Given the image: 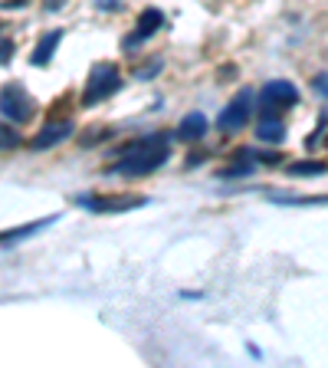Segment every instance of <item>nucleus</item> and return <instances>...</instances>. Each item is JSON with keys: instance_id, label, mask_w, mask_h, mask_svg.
Here are the masks:
<instances>
[{"instance_id": "nucleus-1", "label": "nucleus", "mask_w": 328, "mask_h": 368, "mask_svg": "<svg viewBox=\"0 0 328 368\" xmlns=\"http://www.w3.org/2000/svg\"><path fill=\"white\" fill-rule=\"evenodd\" d=\"M119 164L112 168L115 174H125V178H144V174L158 171L164 162H167V135H158V132H151V135H144V139L131 141V145H125V148H119Z\"/></svg>"}, {"instance_id": "nucleus-2", "label": "nucleus", "mask_w": 328, "mask_h": 368, "mask_svg": "<svg viewBox=\"0 0 328 368\" xmlns=\"http://www.w3.org/2000/svg\"><path fill=\"white\" fill-rule=\"evenodd\" d=\"M121 89V73L115 63H96L89 69V83L82 89V99H79V106L82 108H92L98 102H105L112 99L115 92Z\"/></svg>"}, {"instance_id": "nucleus-3", "label": "nucleus", "mask_w": 328, "mask_h": 368, "mask_svg": "<svg viewBox=\"0 0 328 368\" xmlns=\"http://www.w3.org/2000/svg\"><path fill=\"white\" fill-rule=\"evenodd\" d=\"M0 115L7 122H13V125H23V122H30L36 115V102L27 92V86L7 83V86L0 89Z\"/></svg>"}, {"instance_id": "nucleus-4", "label": "nucleus", "mask_w": 328, "mask_h": 368, "mask_svg": "<svg viewBox=\"0 0 328 368\" xmlns=\"http://www.w3.org/2000/svg\"><path fill=\"white\" fill-rule=\"evenodd\" d=\"M299 106V89L289 79H269L260 92V108L262 115H283L289 108Z\"/></svg>"}, {"instance_id": "nucleus-5", "label": "nucleus", "mask_w": 328, "mask_h": 368, "mask_svg": "<svg viewBox=\"0 0 328 368\" xmlns=\"http://www.w3.org/2000/svg\"><path fill=\"white\" fill-rule=\"evenodd\" d=\"M151 201L148 194H79L76 204L89 207L92 214H121V211H135Z\"/></svg>"}, {"instance_id": "nucleus-6", "label": "nucleus", "mask_w": 328, "mask_h": 368, "mask_svg": "<svg viewBox=\"0 0 328 368\" xmlns=\"http://www.w3.org/2000/svg\"><path fill=\"white\" fill-rule=\"evenodd\" d=\"M253 99H256V92H253V89H240V96H237L227 108H223V112H220L217 129L223 132V135L246 129V122H250V115H253Z\"/></svg>"}, {"instance_id": "nucleus-7", "label": "nucleus", "mask_w": 328, "mask_h": 368, "mask_svg": "<svg viewBox=\"0 0 328 368\" xmlns=\"http://www.w3.org/2000/svg\"><path fill=\"white\" fill-rule=\"evenodd\" d=\"M69 135H73V119H50L43 129H40L30 141H27V145H30L33 152H46V148L63 145Z\"/></svg>"}, {"instance_id": "nucleus-8", "label": "nucleus", "mask_w": 328, "mask_h": 368, "mask_svg": "<svg viewBox=\"0 0 328 368\" xmlns=\"http://www.w3.org/2000/svg\"><path fill=\"white\" fill-rule=\"evenodd\" d=\"M210 122L204 112H191V115H184L181 119V125H177V139L181 141H200L204 135H207Z\"/></svg>"}, {"instance_id": "nucleus-9", "label": "nucleus", "mask_w": 328, "mask_h": 368, "mask_svg": "<svg viewBox=\"0 0 328 368\" xmlns=\"http://www.w3.org/2000/svg\"><path fill=\"white\" fill-rule=\"evenodd\" d=\"M63 43V30L56 27V30H46L43 36H40V43H36V50H33V66H46L50 59L56 56V46Z\"/></svg>"}, {"instance_id": "nucleus-10", "label": "nucleus", "mask_w": 328, "mask_h": 368, "mask_svg": "<svg viewBox=\"0 0 328 368\" xmlns=\"http://www.w3.org/2000/svg\"><path fill=\"white\" fill-rule=\"evenodd\" d=\"M56 217H43V220H33V224H23V227H13L7 234H0V247H10V243H20V240L33 237V234H40V230L53 227Z\"/></svg>"}, {"instance_id": "nucleus-11", "label": "nucleus", "mask_w": 328, "mask_h": 368, "mask_svg": "<svg viewBox=\"0 0 328 368\" xmlns=\"http://www.w3.org/2000/svg\"><path fill=\"white\" fill-rule=\"evenodd\" d=\"M161 27H164V13L158 10V7H144V10L138 13V23H135V36H138V40H151Z\"/></svg>"}, {"instance_id": "nucleus-12", "label": "nucleus", "mask_w": 328, "mask_h": 368, "mask_svg": "<svg viewBox=\"0 0 328 368\" xmlns=\"http://www.w3.org/2000/svg\"><path fill=\"white\" fill-rule=\"evenodd\" d=\"M256 139H260V141H269V145H279V141H285L283 115H262L260 125H256Z\"/></svg>"}, {"instance_id": "nucleus-13", "label": "nucleus", "mask_w": 328, "mask_h": 368, "mask_svg": "<svg viewBox=\"0 0 328 368\" xmlns=\"http://www.w3.org/2000/svg\"><path fill=\"white\" fill-rule=\"evenodd\" d=\"M23 145V135L13 129V122H0V152H13Z\"/></svg>"}, {"instance_id": "nucleus-14", "label": "nucleus", "mask_w": 328, "mask_h": 368, "mask_svg": "<svg viewBox=\"0 0 328 368\" xmlns=\"http://www.w3.org/2000/svg\"><path fill=\"white\" fill-rule=\"evenodd\" d=\"M289 174L292 178H315V174H325V162H292L289 164Z\"/></svg>"}, {"instance_id": "nucleus-15", "label": "nucleus", "mask_w": 328, "mask_h": 368, "mask_svg": "<svg viewBox=\"0 0 328 368\" xmlns=\"http://www.w3.org/2000/svg\"><path fill=\"white\" fill-rule=\"evenodd\" d=\"M109 139H112V129H105V125H92L89 132H82V135H79V145L92 148V145H98V141H109Z\"/></svg>"}, {"instance_id": "nucleus-16", "label": "nucleus", "mask_w": 328, "mask_h": 368, "mask_svg": "<svg viewBox=\"0 0 328 368\" xmlns=\"http://www.w3.org/2000/svg\"><path fill=\"white\" fill-rule=\"evenodd\" d=\"M246 174H253V162H237L230 168H220L217 178L220 181H230V178H246Z\"/></svg>"}, {"instance_id": "nucleus-17", "label": "nucleus", "mask_w": 328, "mask_h": 368, "mask_svg": "<svg viewBox=\"0 0 328 368\" xmlns=\"http://www.w3.org/2000/svg\"><path fill=\"white\" fill-rule=\"evenodd\" d=\"M322 135H325V112H322V119H318V129L306 139V148H308V152H315L318 145H322Z\"/></svg>"}, {"instance_id": "nucleus-18", "label": "nucleus", "mask_w": 328, "mask_h": 368, "mask_svg": "<svg viewBox=\"0 0 328 368\" xmlns=\"http://www.w3.org/2000/svg\"><path fill=\"white\" fill-rule=\"evenodd\" d=\"M13 50H17V46H13L10 40H0V66L10 63V59H13Z\"/></svg>"}, {"instance_id": "nucleus-19", "label": "nucleus", "mask_w": 328, "mask_h": 368, "mask_svg": "<svg viewBox=\"0 0 328 368\" xmlns=\"http://www.w3.org/2000/svg\"><path fill=\"white\" fill-rule=\"evenodd\" d=\"M158 69H161V59H151L148 66H142V69H138V79H151Z\"/></svg>"}, {"instance_id": "nucleus-20", "label": "nucleus", "mask_w": 328, "mask_h": 368, "mask_svg": "<svg viewBox=\"0 0 328 368\" xmlns=\"http://www.w3.org/2000/svg\"><path fill=\"white\" fill-rule=\"evenodd\" d=\"M253 158H260V162H266V164H279V152H262V155L253 152Z\"/></svg>"}, {"instance_id": "nucleus-21", "label": "nucleus", "mask_w": 328, "mask_h": 368, "mask_svg": "<svg viewBox=\"0 0 328 368\" xmlns=\"http://www.w3.org/2000/svg\"><path fill=\"white\" fill-rule=\"evenodd\" d=\"M312 89H315L318 96L325 99V73H318V76H315V79H312Z\"/></svg>"}, {"instance_id": "nucleus-22", "label": "nucleus", "mask_w": 328, "mask_h": 368, "mask_svg": "<svg viewBox=\"0 0 328 368\" xmlns=\"http://www.w3.org/2000/svg\"><path fill=\"white\" fill-rule=\"evenodd\" d=\"M98 7H102V10H105V7H109V10H119L121 7V0H96Z\"/></svg>"}, {"instance_id": "nucleus-23", "label": "nucleus", "mask_w": 328, "mask_h": 368, "mask_svg": "<svg viewBox=\"0 0 328 368\" xmlns=\"http://www.w3.org/2000/svg\"><path fill=\"white\" fill-rule=\"evenodd\" d=\"M63 3H66V0H43V7H46V10H59Z\"/></svg>"}, {"instance_id": "nucleus-24", "label": "nucleus", "mask_w": 328, "mask_h": 368, "mask_svg": "<svg viewBox=\"0 0 328 368\" xmlns=\"http://www.w3.org/2000/svg\"><path fill=\"white\" fill-rule=\"evenodd\" d=\"M0 30H3V23H0Z\"/></svg>"}]
</instances>
